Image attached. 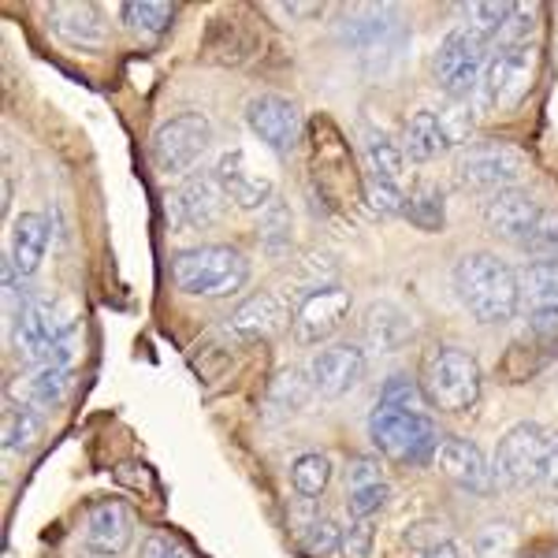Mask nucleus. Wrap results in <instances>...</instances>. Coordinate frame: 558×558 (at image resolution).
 <instances>
[{
  "label": "nucleus",
  "mask_w": 558,
  "mask_h": 558,
  "mask_svg": "<svg viewBox=\"0 0 558 558\" xmlns=\"http://www.w3.org/2000/svg\"><path fill=\"white\" fill-rule=\"evenodd\" d=\"M510 8L514 4H470L465 8V31L476 34L484 45H495L510 20Z\"/></svg>",
  "instance_id": "72a5a7b5"
},
{
  "label": "nucleus",
  "mask_w": 558,
  "mask_h": 558,
  "mask_svg": "<svg viewBox=\"0 0 558 558\" xmlns=\"http://www.w3.org/2000/svg\"><path fill=\"white\" fill-rule=\"evenodd\" d=\"M551 439L555 436H547V428L536 425V421H521V425H514L499 439V447H495V462H492L495 481L507 484V488H514V492L536 488Z\"/></svg>",
  "instance_id": "6e6552de"
},
{
  "label": "nucleus",
  "mask_w": 558,
  "mask_h": 558,
  "mask_svg": "<svg viewBox=\"0 0 558 558\" xmlns=\"http://www.w3.org/2000/svg\"><path fill=\"white\" fill-rule=\"evenodd\" d=\"M172 20L175 8L165 4V0H131V4H123V23L142 41H157L172 26Z\"/></svg>",
  "instance_id": "bb28decb"
},
{
  "label": "nucleus",
  "mask_w": 558,
  "mask_h": 558,
  "mask_svg": "<svg viewBox=\"0 0 558 558\" xmlns=\"http://www.w3.org/2000/svg\"><path fill=\"white\" fill-rule=\"evenodd\" d=\"M529 172V157L507 142H484V146H473L462 153L458 160V175H462L465 186L473 191H510L518 186V179Z\"/></svg>",
  "instance_id": "9d476101"
},
{
  "label": "nucleus",
  "mask_w": 558,
  "mask_h": 558,
  "mask_svg": "<svg viewBox=\"0 0 558 558\" xmlns=\"http://www.w3.org/2000/svg\"><path fill=\"white\" fill-rule=\"evenodd\" d=\"M521 250L536 260H558V209H539L533 231L521 239Z\"/></svg>",
  "instance_id": "473e14b6"
},
{
  "label": "nucleus",
  "mask_w": 558,
  "mask_h": 558,
  "mask_svg": "<svg viewBox=\"0 0 558 558\" xmlns=\"http://www.w3.org/2000/svg\"><path fill=\"white\" fill-rule=\"evenodd\" d=\"M45 250H49V220L41 213H23L12 228V246H8V265L23 279H31L41 268Z\"/></svg>",
  "instance_id": "412c9836"
},
{
  "label": "nucleus",
  "mask_w": 558,
  "mask_h": 558,
  "mask_svg": "<svg viewBox=\"0 0 558 558\" xmlns=\"http://www.w3.org/2000/svg\"><path fill=\"white\" fill-rule=\"evenodd\" d=\"M283 324H287V305L272 291L254 294V299H246L231 313V331L239 339H272Z\"/></svg>",
  "instance_id": "4be33fe9"
},
{
  "label": "nucleus",
  "mask_w": 558,
  "mask_h": 558,
  "mask_svg": "<svg viewBox=\"0 0 558 558\" xmlns=\"http://www.w3.org/2000/svg\"><path fill=\"white\" fill-rule=\"evenodd\" d=\"M368 436H373L376 451L395 465H425L436 458L439 447V432L428 413L391 410L380 407V402L368 417Z\"/></svg>",
  "instance_id": "20e7f679"
},
{
  "label": "nucleus",
  "mask_w": 558,
  "mask_h": 558,
  "mask_svg": "<svg viewBox=\"0 0 558 558\" xmlns=\"http://www.w3.org/2000/svg\"><path fill=\"white\" fill-rule=\"evenodd\" d=\"M365 165L368 175H380L387 183H399L407 175V153H402L399 142H391L384 131H368L365 134Z\"/></svg>",
  "instance_id": "cd10ccee"
},
{
  "label": "nucleus",
  "mask_w": 558,
  "mask_h": 558,
  "mask_svg": "<svg viewBox=\"0 0 558 558\" xmlns=\"http://www.w3.org/2000/svg\"><path fill=\"white\" fill-rule=\"evenodd\" d=\"M458 302L481 324H507L521 310L518 272L495 254H465L454 265Z\"/></svg>",
  "instance_id": "f257e3e1"
},
{
  "label": "nucleus",
  "mask_w": 558,
  "mask_h": 558,
  "mask_svg": "<svg viewBox=\"0 0 558 558\" xmlns=\"http://www.w3.org/2000/svg\"><path fill=\"white\" fill-rule=\"evenodd\" d=\"M246 123L272 153H291L302 138V112L291 97H279V94L250 97Z\"/></svg>",
  "instance_id": "ddd939ff"
},
{
  "label": "nucleus",
  "mask_w": 558,
  "mask_h": 558,
  "mask_svg": "<svg viewBox=\"0 0 558 558\" xmlns=\"http://www.w3.org/2000/svg\"><path fill=\"white\" fill-rule=\"evenodd\" d=\"M291 209H287L283 202H268L265 209H260V228H257V239L265 250H272V254H279V250L291 246Z\"/></svg>",
  "instance_id": "2f4dec72"
},
{
  "label": "nucleus",
  "mask_w": 558,
  "mask_h": 558,
  "mask_svg": "<svg viewBox=\"0 0 558 558\" xmlns=\"http://www.w3.org/2000/svg\"><path fill=\"white\" fill-rule=\"evenodd\" d=\"M49 26L57 31L60 41H68L71 49H105L108 26L97 4H52L49 8Z\"/></svg>",
  "instance_id": "aec40b11"
},
{
  "label": "nucleus",
  "mask_w": 558,
  "mask_h": 558,
  "mask_svg": "<svg viewBox=\"0 0 558 558\" xmlns=\"http://www.w3.org/2000/svg\"><path fill=\"white\" fill-rule=\"evenodd\" d=\"M71 331H75V324L64 317L60 302L45 299V294H34L12 320V339L26 362H41L52 347L64 343Z\"/></svg>",
  "instance_id": "9b49d317"
},
{
  "label": "nucleus",
  "mask_w": 558,
  "mask_h": 558,
  "mask_svg": "<svg viewBox=\"0 0 558 558\" xmlns=\"http://www.w3.org/2000/svg\"><path fill=\"white\" fill-rule=\"evenodd\" d=\"M350 313V294L343 287H317V291L302 294L291 313V336L299 347H317L328 336H336L339 324Z\"/></svg>",
  "instance_id": "f8f14e48"
},
{
  "label": "nucleus",
  "mask_w": 558,
  "mask_h": 558,
  "mask_svg": "<svg viewBox=\"0 0 558 558\" xmlns=\"http://www.w3.org/2000/svg\"><path fill=\"white\" fill-rule=\"evenodd\" d=\"M228 194L220 191L213 172L191 175L179 191L168 197V220L175 231H197V228H213L220 220Z\"/></svg>",
  "instance_id": "4468645a"
},
{
  "label": "nucleus",
  "mask_w": 558,
  "mask_h": 558,
  "mask_svg": "<svg viewBox=\"0 0 558 558\" xmlns=\"http://www.w3.org/2000/svg\"><path fill=\"white\" fill-rule=\"evenodd\" d=\"M362 336L368 347L384 350V354H395V350H402L413 339V320L399 305L376 302V305H368V313L362 320Z\"/></svg>",
  "instance_id": "5701e85b"
},
{
  "label": "nucleus",
  "mask_w": 558,
  "mask_h": 558,
  "mask_svg": "<svg viewBox=\"0 0 558 558\" xmlns=\"http://www.w3.org/2000/svg\"><path fill=\"white\" fill-rule=\"evenodd\" d=\"M536 4H514L510 8V20L502 26L499 45H529V34L536 31Z\"/></svg>",
  "instance_id": "37998d69"
},
{
  "label": "nucleus",
  "mask_w": 558,
  "mask_h": 558,
  "mask_svg": "<svg viewBox=\"0 0 558 558\" xmlns=\"http://www.w3.org/2000/svg\"><path fill=\"white\" fill-rule=\"evenodd\" d=\"M488 49L476 34H470L465 26L447 34L439 41L436 57H432V75H436V86L444 89L451 101H470L481 86L484 64H488Z\"/></svg>",
  "instance_id": "423d86ee"
},
{
  "label": "nucleus",
  "mask_w": 558,
  "mask_h": 558,
  "mask_svg": "<svg viewBox=\"0 0 558 558\" xmlns=\"http://www.w3.org/2000/svg\"><path fill=\"white\" fill-rule=\"evenodd\" d=\"M279 12L291 15V20H317L324 4H279Z\"/></svg>",
  "instance_id": "de8ad7c7"
},
{
  "label": "nucleus",
  "mask_w": 558,
  "mask_h": 558,
  "mask_svg": "<svg viewBox=\"0 0 558 558\" xmlns=\"http://www.w3.org/2000/svg\"><path fill=\"white\" fill-rule=\"evenodd\" d=\"M436 120H439V128L447 131L451 146H462V142L473 134V108H470V101H447L444 112H436Z\"/></svg>",
  "instance_id": "a19ab883"
},
{
  "label": "nucleus",
  "mask_w": 558,
  "mask_h": 558,
  "mask_svg": "<svg viewBox=\"0 0 558 558\" xmlns=\"http://www.w3.org/2000/svg\"><path fill=\"white\" fill-rule=\"evenodd\" d=\"M425 391L421 384H413L410 376H391L380 391V407H391V410H407V413H425Z\"/></svg>",
  "instance_id": "e433bc0d"
},
{
  "label": "nucleus",
  "mask_w": 558,
  "mask_h": 558,
  "mask_svg": "<svg viewBox=\"0 0 558 558\" xmlns=\"http://www.w3.org/2000/svg\"><path fill=\"white\" fill-rule=\"evenodd\" d=\"M402 216L421 231H439L444 228V191L432 183H421L417 191H410Z\"/></svg>",
  "instance_id": "c756f323"
},
{
  "label": "nucleus",
  "mask_w": 558,
  "mask_h": 558,
  "mask_svg": "<svg viewBox=\"0 0 558 558\" xmlns=\"http://www.w3.org/2000/svg\"><path fill=\"white\" fill-rule=\"evenodd\" d=\"M373 539H376L373 518H354L343 529V544H339V555H343V558H368V551H373Z\"/></svg>",
  "instance_id": "79ce46f5"
},
{
  "label": "nucleus",
  "mask_w": 558,
  "mask_h": 558,
  "mask_svg": "<svg viewBox=\"0 0 558 558\" xmlns=\"http://www.w3.org/2000/svg\"><path fill=\"white\" fill-rule=\"evenodd\" d=\"M376 481H384V473L373 458H357L347 470V488H365V484H376Z\"/></svg>",
  "instance_id": "49530a36"
},
{
  "label": "nucleus",
  "mask_w": 558,
  "mask_h": 558,
  "mask_svg": "<svg viewBox=\"0 0 558 558\" xmlns=\"http://www.w3.org/2000/svg\"><path fill=\"white\" fill-rule=\"evenodd\" d=\"M216 183H220V191L228 194V202H235L239 209H265L268 202H272V179L254 172V168L246 165V153L242 149H228L220 160H216L213 168Z\"/></svg>",
  "instance_id": "a211bd4d"
},
{
  "label": "nucleus",
  "mask_w": 558,
  "mask_h": 558,
  "mask_svg": "<svg viewBox=\"0 0 558 558\" xmlns=\"http://www.w3.org/2000/svg\"><path fill=\"white\" fill-rule=\"evenodd\" d=\"M41 432H45V421L34 407H26V402L23 407H8V413H4V447L12 454H23V451H31V447H38Z\"/></svg>",
  "instance_id": "c85d7f7f"
},
{
  "label": "nucleus",
  "mask_w": 558,
  "mask_h": 558,
  "mask_svg": "<svg viewBox=\"0 0 558 558\" xmlns=\"http://www.w3.org/2000/svg\"><path fill=\"white\" fill-rule=\"evenodd\" d=\"M142 558H194V551L172 533H149L142 544Z\"/></svg>",
  "instance_id": "c03bdc74"
},
{
  "label": "nucleus",
  "mask_w": 558,
  "mask_h": 558,
  "mask_svg": "<svg viewBox=\"0 0 558 558\" xmlns=\"http://www.w3.org/2000/svg\"><path fill=\"white\" fill-rule=\"evenodd\" d=\"M436 465L454 488H462L470 495H492L495 488V473H492L488 458L481 454V447L462 436H447L444 444L436 447Z\"/></svg>",
  "instance_id": "dca6fc26"
},
{
  "label": "nucleus",
  "mask_w": 558,
  "mask_h": 558,
  "mask_svg": "<svg viewBox=\"0 0 558 558\" xmlns=\"http://www.w3.org/2000/svg\"><path fill=\"white\" fill-rule=\"evenodd\" d=\"M518 544H521L518 529L510 525V521H492V525H484L473 539V547L481 558H514Z\"/></svg>",
  "instance_id": "f704fd0d"
},
{
  "label": "nucleus",
  "mask_w": 558,
  "mask_h": 558,
  "mask_svg": "<svg viewBox=\"0 0 558 558\" xmlns=\"http://www.w3.org/2000/svg\"><path fill=\"white\" fill-rule=\"evenodd\" d=\"M544 558H558V555H544Z\"/></svg>",
  "instance_id": "8fccbe9b"
},
{
  "label": "nucleus",
  "mask_w": 558,
  "mask_h": 558,
  "mask_svg": "<svg viewBox=\"0 0 558 558\" xmlns=\"http://www.w3.org/2000/svg\"><path fill=\"white\" fill-rule=\"evenodd\" d=\"M339 544H343V529H339L331 518L310 521V529L302 533V547H305V551H310L313 558L339 555Z\"/></svg>",
  "instance_id": "4c0bfd02"
},
{
  "label": "nucleus",
  "mask_w": 558,
  "mask_h": 558,
  "mask_svg": "<svg viewBox=\"0 0 558 558\" xmlns=\"http://www.w3.org/2000/svg\"><path fill=\"white\" fill-rule=\"evenodd\" d=\"M246 279L250 260L231 246H197L172 257V283L194 299H231Z\"/></svg>",
  "instance_id": "7ed1b4c3"
},
{
  "label": "nucleus",
  "mask_w": 558,
  "mask_h": 558,
  "mask_svg": "<svg viewBox=\"0 0 558 558\" xmlns=\"http://www.w3.org/2000/svg\"><path fill=\"white\" fill-rule=\"evenodd\" d=\"M481 387L484 373L470 350L432 347L421 362V391H425L428 407L444 413H470L481 399Z\"/></svg>",
  "instance_id": "f03ea898"
},
{
  "label": "nucleus",
  "mask_w": 558,
  "mask_h": 558,
  "mask_svg": "<svg viewBox=\"0 0 558 558\" xmlns=\"http://www.w3.org/2000/svg\"><path fill=\"white\" fill-rule=\"evenodd\" d=\"M536 488L544 492L547 499H558V439H551V447H547V458H544V470H539Z\"/></svg>",
  "instance_id": "a18cd8bd"
},
{
  "label": "nucleus",
  "mask_w": 558,
  "mask_h": 558,
  "mask_svg": "<svg viewBox=\"0 0 558 558\" xmlns=\"http://www.w3.org/2000/svg\"><path fill=\"white\" fill-rule=\"evenodd\" d=\"M536 83V49L533 45H499L488 57L476 86V105L492 116H507L521 108Z\"/></svg>",
  "instance_id": "39448f33"
},
{
  "label": "nucleus",
  "mask_w": 558,
  "mask_h": 558,
  "mask_svg": "<svg viewBox=\"0 0 558 558\" xmlns=\"http://www.w3.org/2000/svg\"><path fill=\"white\" fill-rule=\"evenodd\" d=\"M447 149H451V138L439 128L436 112H428V108L413 112L407 120V128H402V153H407L410 160H417V165H425V160H436L439 153H447Z\"/></svg>",
  "instance_id": "393cba45"
},
{
  "label": "nucleus",
  "mask_w": 558,
  "mask_h": 558,
  "mask_svg": "<svg viewBox=\"0 0 558 558\" xmlns=\"http://www.w3.org/2000/svg\"><path fill=\"white\" fill-rule=\"evenodd\" d=\"M391 499V488L387 481H376V484H365V488H347V510L350 518H373L380 514Z\"/></svg>",
  "instance_id": "58836bf2"
},
{
  "label": "nucleus",
  "mask_w": 558,
  "mask_h": 558,
  "mask_svg": "<svg viewBox=\"0 0 558 558\" xmlns=\"http://www.w3.org/2000/svg\"><path fill=\"white\" fill-rule=\"evenodd\" d=\"M213 142V123L202 112H183L160 123L149 142V160L160 175H186L205 157Z\"/></svg>",
  "instance_id": "0eeeda50"
},
{
  "label": "nucleus",
  "mask_w": 558,
  "mask_h": 558,
  "mask_svg": "<svg viewBox=\"0 0 558 558\" xmlns=\"http://www.w3.org/2000/svg\"><path fill=\"white\" fill-rule=\"evenodd\" d=\"M518 294L529 313H558V260H529L518 272Z\"/></svg>",
  "instance_id": "b1692460"
},
{
  "label": "nucleus",
  "mask_w": 558,
  "mask_h": 558,
  "mask_svg": "<svg viewBox=\"0 0 558 558\" xmlns=\"http://www.w3.org/2000/svg\"><path fill=\"white\" fill-rule=\"evenodd\" d=\"M328 481H331V462L324 454H302L299 462L291 465V484L305 499H320Z\"/></svg>",
  "instance_id": "7c9ffc66"
},
{
  "label": "nucleus",
  "mask_w": 558,
  "mask_h": 558,
  "mask_svg": "<svg viewBox=\"0 0 558 558\" xmlns=\"http://www.w3.org/2000/svg\"><path fill=\"white\" fill-rule=\"evenodd\" d=\"M134 518L123 502H97L86 518L83 551L94 558H120L131 547Z\"/></svg>",
  "instance_id": "f3484780"
},
{
  "label": "nucleus",
  "mask_w": 558,
  "mask_h": 558,
  "mask_svg": "<svg viewBox=\"0 0 558 558\" xmlns=\"http://www.w3.org/2000/svg\"><path fill=\"white\" fill-rule=\"evenodd\" d=\"M365 376V350L354 343H331L313 354L310 384L324 399H343Z\"/></svg>",
  "instance_id": "2eb2a0df"
},
{
  "label": "nucleus",
  "mask_w": 558,
  "mask_h": 558,
  "mask_svg": "<svg viewBox=\"0 0 558 558\" xmlns=\"http://www.w3.org/2000/svg\"><path fill=\"white\" fill-rule=\"evenodd\" d=\"M339 38L347 49H354L357 57L376 60L391 57L402 45V15L391 4H357L347 8L343 23H339Z\"/></svg>",
  "instance_id": "1a4fd4ad"
},
{
  "label": "nucleus",
  "mask_w": 558,
  "mask_h": 558,
  "mask_svg": "<svg viewBox=\"0 0 558 558\" xmlns=\"http://www.w3.org/2000/svg\"><path fill=\"white\" fill-rule=\"evenodd\" d=\"M365 197H368V205H373V213H380V216H395V213L407 209V194H402V186L387 183V179H380V175L365 179Z\"/></svg>",
  "instance_id": "ea45409f"
},
{
  "label": "nucleus",
  "mask_w": 558,
  "mask_h": 558,
  "mask_svg": "<svg viewBox=\"0 0 558 558\" xmlns=\"http://www.w3.org/2000/svg\"><path fill=\"white\" fill-rule=\"evenodd\" d=\"M536 216H539L536 197L529 191H518V186L492 194L488 202H484V223H488L492 235H499L507 242H518V246H521V239L533 231Z\"/></svg>",
  "instance_id": "6ab92c4d"
},
{
  "label": "nucleus",
  "mask_w": 558,
  "mask_h": 558,
  "mask_svg": "<svg viewBox=\"0 0 558 558\" xmlns=\"http://www.w3.org/2000/svg\"><path fill=\"white\" fill-rule=\"evenodd\" d=\"M71 387H75V373H71V368L38 365L26 376L23 399H26V407H34V410H57L71 395Z\"/></svg>",
  "instance_id": "a878e982"
},
{
  "label": "nucleus",
  "mask_w": 558,
  "mask_h": 558,
  "mask_svg": "<svg viewBox=\"0 0 558 558\" xmlns=\"http://www.w3.org/2000/svg\"><path fill=\"white\" fill-rule=\"evenodd\" d=\"M313 395V384L310 376H302L299 368H287L272 380V402L279 410H302Z\"/></svg>",
  "instance_id": "c9c22d12"
},
{
  "label": "nucleus",
  "mask_w": 558,
  "mask_h": 558,
  "mask_svg": "<svg viewBox=\"0 0 558 558\" xmlns=\"http://www.w3.org/2000/svg\"><path fill=\"white\" fill-rule=\"evenodd\" d=\"M421 558H462V551L451 544V539H444V544L428 547V551H421Z\"/></svg>",
  "instance_id": "09e8293b"
}]
</instances>
